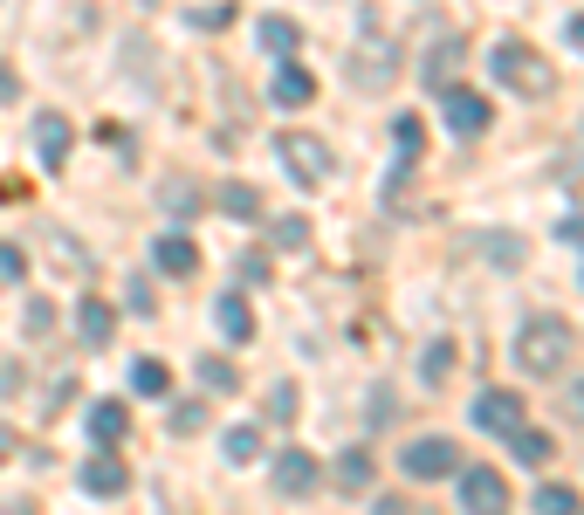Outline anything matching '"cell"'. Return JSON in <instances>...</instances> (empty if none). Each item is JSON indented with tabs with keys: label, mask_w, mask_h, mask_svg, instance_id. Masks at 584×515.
<instances>
[{
	"label": "cell",
	"mask_w": 584,
	"mask_h": 515,
	"mask_svg": "<svg viewBox=\"0 0 584 515\" xmlns=\"http://www.w3.org/2000/svg\"><path fill=\"white\" fill-rule=\"evenodd\" d=\"M296 42H302V35H296V21H283V14H268V21H262V56H296Z\"/></svg>",
	"instance_id": "603a6c76"
},
{
	"label": "cell",
	"mask_w": 584,
	"mask_h": 515,
	"mask_svg": "<svg viewBox=\"0 0 584 515\" xmlns=\"http://www.w3.org/2000/svg\"><path fill=\"white\" fill-rule=\"evenodd\" d=\"M268 420H275V426H289V420H296V385H289V378L268 392Z\"/></svg>",
	"instance_id": "f546056e"
},
{
	"label": "cell",
	"mask_w": 584,
	"mask_h": 515,
	"mask_svg": "<svg viewBox=\"0 0 584 515\" xmlns=\"http://www.w3.org/2000/svg\"><path fill=\"white\" fill-rule=\"evenodd\" d=\"M550 454H557V440H550V433H537L529 420L509 433V460H516V468H550Z\"/></svg>",
	"instance_id": "2e32d148"
},
{
	"label": "cell",
	"mask_w": 584,
	"mask_h": 515,
	"mask_svg": "<svg viewBox=\"0 0 584 515\" xmlns=\"http://www.w3.org/2000/svg\"><path fill=\"white\" fill-rule=\"evenodd\" d=\"M454 481H461V508H481V515L509 508V481L495 468H454Z\"/></svg>",
	"instance_id": "ba28073f"
},
{
	"label": "cell",
	"mask_w": 584,
	"mask_h": 515,
	"mask_svg": "<svg viewBox=\"0 0 584 515\" xmlns=\"http://www.w3.org/2000/svg\"><path fill=\"white\" fill-rule=\"evenodd\" d=\"M131 392L138 399H165L172 392V371L159 365V357H138V365H131Z\"/></svg>",
	"instance_id": "d6986e66"
},
{
	"label": "cell",
	"mask_w": 584,
	"mask_h": 515,
	"mask_svg": "<svg viewBox=\"0 0 584 515\" xmlns=\"http://www.w3.org/2000/svg\"><path fill=\"white\" fill-rule=\"evenodd\" d=\"M275 248H310V220H302V214H283V220H275Z\"/></svg>",
	"instance_id": "4316f807"
},
{
	"label": "cell",
	"mask_w": 584,
	"mask_h": 515,
	"mask_svg": "<svg viewBox=\"0 0 584 515\" xmlns=\"http://www.w3.org/2000/svg\"><path fill=\"white\" fill-rule=\"evenodd\" d=\"M537 508L543 515H571V508H584V495H577V488H564V481H550V488H537Z\"/></svg>",
	"instance_id": "484cf974"
},
{
	"label": "cell",
	"mask_w": 584,
	"mask_h": 515,
	"mask_svg": "<svg viewBox=\"0 0 584 515\" xmlns=\"http://www.w3.org/2000/svg\"><path fill=\"white\" fill-rule=\"evenodd\" d=\"M214 323H220V337H227V344H248V337H255V309H248L241 289L214 296Z\"/></svg>",
	"instance_id": "7c38bea8"
},
{
	"label": "cell",
	"mask_w": 584,
	"mask_h": 515,
	"mask_svg": "<svg viewBox=\"0 0 584 515\" xmlns=\"http://www.w3.org/2000/svg\"><path fill=\"white\" fill-rule=\"evenodd\" d=\"M454 468H461V447H454L447 433H420V440L399 454V474L405 481H447Z\"/></svg>",
	"instance_id": "277c9868"
},
{
	"label": "cell",
	"mask_w": 584,
	"mask_h": 515,
	"mask_svg": "<svg viewBox=\"0 0 584 515\" xmlns=\"http://www.w3.org/2000/svg\"><path fill=\"white\" fill-rule=\"evenodd\" d=\"M275 159H283L289 165V179H296V186H323V179L330 172H337V159H330V145L323 138H310V131H283V138H275Z\"/></svg>",
	"instance_id": "3957f363"
},
{
	"label": "cell",
	"mask_w": 584,
	"mask_h": 515,
	"mask_svg": "<svg viewBox=\"0 0 584 515\" xmlns=\"http://www.w3.org/2000/svg\"><path fill=\"white\" fill-rule=\"evenodd\" d=\"M392 62H399V42H392V35H378V42H371V28H365V48H358V83H386Z\"/></svg>",
	"instance_id": "5bb4252c"
},
{
	"label": "cell",
	"mask_w": 584,
	"mask_h": 515,
	"mask_svg": "<svg viewBox=\"0 0 584 515\" xmlns=\"http://www.w3.org/2000/svg\"><path fill=\"white\" fill-rule=\"evenodd\" d=\"M83 488H90V495H124V488H131V468H124L117 454H96L83 468Z\"/></svg>",
	"instance_id": "e0dca14e"
},
{
	"label": "cell",
	"mask_w": 584,
	"mask_h": 515,
	"mask_svg": "<svg viewBox=\"0 0 584 515\" xmlns=\"http://www.w3.org/2000/svg\"><path fill=\"white\" fill-rule=\"evenodd\" d=\"M199 385H207V392H241V371H234V357H199Z\"/></svg>",
	"instance_id": "7402d4cb"
},
{
	"label": "cell",
	"mask_w": 584,
	"mask_h": 515,
	"mask_svg": "<svg viewBox=\"0 0 584 515\" xmlns=\"http://www.w3.org/2000/svg\"><path fill=\"white\" fill-rule=\"evenodd\" d=\"M28 330H35V337H48V330H56V309H48V302H28Z\"/></svg>",
	"instance_id": "d6a6232c"
},
{
	"label": "cell",
	"mask_w": 584,
	"mask_h": 515,
	"mask_svg": "<svg viewBox=\"0 0 584 515\" xmlns=\"http://www.w3.org/2000/svg\"><path fill=\"white\" fill-rule=\"evenodd\" d=\"M227 14H234L227 0H220V8H199V14H193V28H227Z\"/></svg>",
	"instance_id": "e575fe53"
},
{
	"label": "cell",
	"mask_w": 584,
	"mask_h": 515,
	"mask_svg": "<svg viewBox=\"0 0 584 515\" xmlns=\"http://www.w3.org/2000/svg\"><path fill=\"white\" fill-rule=\"evenodd\" d=\"M151 268H165V275H193L199 268V248L186 234H159L151 241Z\"/></svg>",
	"instance_id": "9a60e30c"
},
{
	"label": "cell",
	"mask_w": 584,
	"mask_h": 515,
	"mask_svg": "<svg viewBox=\"0 0 584 515\" xmlns=\"http://www.w3.org/2000/svg\"><path fill=\"white\" fill-rule=\"evenodd\" d=\"M111 330H117V309H111L104 296H83V309H76V337H83L90 351H104Z\"/></svg>",
	"instance_id": "4fadbf2b"
},
{
	"label": "cell",
	"mask_w": 584,
	"mask_h": 515,
	"mask_svg": "<svg viewBox=\"0 0 584 515\" xmlns=\"http://www.w3.org/2000/svg\"><path fill=\"white\" fill-rule=\"evenodd\" d=\"M571 344H577V330L564 317H529L523 337H516V365L529 378H557V371L571 365Z\"/></svg>",
	"instance_id": "6da1fadb"
},
{
	"label": "cell",
	"mask_w": 584,
	"mask_h": 515,
	"mask_svg": "<svg viewBox=\"0 0 584 515\" xmlns=\"http://www.w3.org/2000/svg\"><path fill=\"white\" fill-rule=\"evenodd\" d=\"M571 42H577V48H584V14H571Z\"/></svg>",
	"instance_id": "74e56055"
},
{
	"label": "cell",
	"mask_w": 584,
	"mask_h": 515,
	"mask_svg": "<svg viewBox=\"0 0 584 515\" xmlns=\"http://www.w3.org/2000/svg\"><path fill=\"white\" fill-rule=\"evenodd\" d=\"M523 254H529V248H523L516 234H495V241H489V262H495V268H523Z\"/></svg>",
	"instance_id": "83f0119b"
},
{
	"label": "cell",
	"mask_w": 584,
	"mask_h": 515,
	"mask_svg": "<svg viewBox=\"0 0 584 515\" xmlns=\"http://www.w3.org/2000/svg\"><path fill=\"white\" fill-rule=\"evenodd\" d=\"M440 117H447V131H454V138H481V131L495 124L489 96H481V90H461V83H447V90H440Z\"/></svg>",
	"instance_id": "8992f818"
},
{
	"label": "cell",
	"mask_w": 584,
	"mask_h": 515,
	"mask_svg": "<svg viewBox=\"0 0 584 515\" xmlns=\"http://www.w3.org/2000/svg\"><path fill=\"white\" fill-rule=\"evenodd\" d=\"M165 206H172V214H193V206H199V186H186V179H172V186H165Z\"/></svg>",
	"instance_id": "1f68e13d"
},
{
	"label": "cell",
	"mask_w": 584,
	"mask_h": 515,
	"mask_svg": "<svg viewBox=\"0 0 584 515\" xmlns=\"http://www.w3.org/2000/svg\"><path fill=\"white\" fill-rule=\"evenodd\" d=\"M90 433H96V447H117L124 433H131V412H124L117 399H96L90 405Z\"/></svg>",
	"instance_id": "ac0fdd59"
},
{
	"label": "cell",
	"mask_w": 584,
	"mask_h": 515,
	"mask_svg": "<svg viewBox=\"0 0 584 515\" xmlns=\"http://www.w3.org/2000/svg\"><path fill=\"white\" fill-rule=\"evenodd\" d=\"M337 488H351V495L371 488V447H344L337 454Z\"/></svg>",
	"instance_id": "ffe728a7"
},
{
	"label": "cell",
	"mask_w": 584,
	"mask_h": 515,
	"mask_svg": "<svg viewBox=\"0 0 584 515\" xmlns=\"http://www.w3.org/2000/svg\"><path fill=\"white\" fill-rule=\"evenodd\" d=\"M220 454L234 460V468H248V460H262V426H227V440Z\"/></svg>",
	"instance_id": "44dd1931"
},
{
	"label": "cell",
	"mask_w": 584,
	"mask_h": 515,
	"mask_svg": "<svg viewBox=\"0 0 584 515\" xmlns=\"http://www.w3.org/2000/svg\"><path fill=\"white\" fill-rule=\"evenodd\" d=\"M489 76L502 90H516V96H550V69H543V56L529 42H516V35H502L495 48H489Z\"/></svg>",
	"instance_id": "7a4b0ae2"
},
{
	"label": "cell",
	"mask_w": 584,
	"mask_h": 515,
	"mask_svg": "<svg viewBox=\"0 0 584 515\" xmlns=\"http://www.w3.org/2000/svg\"><path fill=\"white\" fill-rule=\"evenodd\" d=\"M529 420V405L523 392H509V385H481V399H474V426L481 433H495V440H509V433Z\"/></svg>",
	"instance_id": "5b68a950"
},
{
	"label": "cell",
	"mask_w": 584,
	"mask_h": 515,
	"mask_svg": "<svg viewBox=\"0 0 584 515\" xmlns=\"http://www.w3.org/2000/svg\"><path fill=\"white\" fill-rule=\"evenodd\" d=\"M268 96L283 103V111H302V103L317 96V76L302 69V62H289V56H283V62H275V83H268Z\"/></svg>",
	"instance_id": "8fae6325"
},
{
	"label": "cell",
	"mask_w": 584,
	"mask_h": 515,
	"mask_svg": "<svg viewBox=\"0 0 584 515\" xmlns=\"http://www.w3.org/2000/svg\"><path fill=\"white\" fill-rule=\"evenodd\" d=\"M220 214H234V220H255V214H262L255 186H241V179H227V186H220Z\"/></svg>",
	"instance_id": "cb8c5ba5"
},
{
	"label": "cell",
	"mask_w": 584,
	"mask_h": 515,
	"mask_svg": "<svg viewBox=\"0 0 584 515\" xmlns=\"http://www.w3.org/2000/svg\"><path fill=\"white\" fill-rule=\"evenodd\" d=\"M447 371H454V344H440V337H434V344L420 351V378H426V385H440Z\"/></svg>",
	"instance_id": "d4e9b609"
},
{
	"label": "cell",
	"mask_w": 584,
	"mask_h": 515,
	"mask_svg": "<svg viewBox=\"0 0 584 515\" xmlns=\"http://www.w3.org/2000/svg\"><path fill=\"white\" fill-rule=\"evenodd\" d=\"M323 481V460L317 454H302V447H283V454H275V468H268V488H275V495H310V488Z\"/></svg>",
	"instance_id": "52a82bcc"
},
{
	"label": "cell",
	"mask_w": 584,
	"mask_h": 515,
	"mask_svg": "<svg viewBox=\"0 0 584 515\" xmlns=\"http://www.w3.org/2000/svg\"><path fill=\"white\" fill-rule=\"evenodd\" d=\"M365 420H371V426H392V420H399V399L386 392V385H378V392H371V405H365Z\"/></svg>",
	"instance_id": "4dcf8cb0"
},
{
	"label": "cell",
	"mask_w": 584,
	"mask_h": 515,
	"mask_svg": "<svg viewBox=\"0 0 584 515\" xmlns=\"http://www.w3.org/2000/svg\"><path fill=\"white\" fill-rule=\"evenodd\" d=\"M14 454V426H0V460H8Z\"/></svg>",
	"instance_id": "8d00e7d4"
},
{
	"label": "cell",
	"mask_w": 584,
	"mask_h": 515,
	"mask_svg": "<svg viewBox=\"0 0 584 515\" xmlns=\"http://www.w3.org/2000/svg\"><path fill=\"white\" fill-rule=\"evenodd\" d=\"M14 96H21V83H14V69L0 62V103H14Z\"/></svg>",
	"instance_id": "d590c367"
},
{
	"label": "cell",
	"mask_w": 584,
	"mask_h": 515,
	"mask_svg": "<svg viewBox=\"0 0 584 515\" xmlns=\"http://www.w3.org/2000/svg\"><path fill=\"white\" fill-rule=\"evenodd\" d=\"M0 282H8V289H14V282H28V254H21L14 241H0Z\"/></svg>",
	"instance_id": "f1b7e54d"
},
{
	"label": "cell",
	"mask_w": 584,
	"mask_h": 515,
	"mask_svg": "<svg viewBox=\"0 0 584 515\" xmlns=\"http://www.w3.org/2000/svg\"><path fill=\"white\" fill-rule=\"evenodd\" d=\"M564 412H571V420L584 426V378H571V385H564Z\"/></svg>",
	"instance_id": "836d02e7"
},
{
	"label": "cell",
	"mask_w": 584,
	"mask_h": 515,
	"mask_svg": "<svg viewBox=\"0 0 584 515\" xmlns=\"http://www.w3.org/2000/svg\"><path fill=\"white\" fill-rule=\"evenodd\" d=\"M461 56H468V35H440V48H426V62H420V83L426 90H447L454 83V69H461Z\"/></svg>",
	"instance_id": "9c48e42d"
},
{
	"label": "cell",
	"mask_w": 584,
	"mask_h": 515,
	"mask_svg": "<svg viewBox=\"0 0 584 515\" xmlns=\"http://www.w3.org/2000/svg\"><path fill=\"white\" fill-rule=\"evenodd\" d=\"M69 145H76L69 117H62V111H42V117H35V159H42L48 172H56V165L69 159Z\"/></svg>",
	"instance_id": "30bf717a"
}]
</instances>
